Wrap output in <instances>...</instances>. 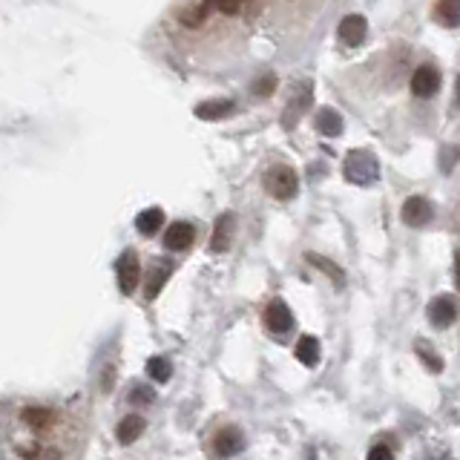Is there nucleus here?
Returning <instances> with one entry per match:
<instances>
[{
	"mask_svg": "<svg viewBox=\"0 0 460 460\" xmlns=\"http://www.w3.org/2000/svg\"><path fill=\"white\" fill-rule=\"evenodd\" d=\"M161 225H164V211H161V207H147V211H141L138 219H136V228H138L144 236L158 233Z\"/></svg>",
	"mask_w": 460,
	"mask_h": 460,
	"instance_id": "nucleus-14",
	"label": "nucleus"
},
{
	"mask_svg": "<svg viewBox=\"0 0 460 460\" xmlns=\"http://www.w3.org/2000/svg\"><path fill=\"white\" fill-rule=\"evenodd\" d=\"M141 432H144V420H141L138 414H130V417H124V420L118 423V429H115V435H118V440H121L124 446L136 443V440L141 437Z\"/></svg>",
	"mask_w": 460,
	"mask_h": 460,
	"instance_id": "nucleus-13",
	"label": "nucleus"
},
{
	"mask_svg": "<svg viewBox=\"0 0 460 460\" xmlns=\"http://www.w3.org/2000/svg\"><path fill=\"white\" fill-rule=\"evenodd\" d=\"M167 276H170V271H164V268H155V271L150 273V279H147V288H144V294H147V300H155V297H158V290L164 288V282H167Z\"/></svg>",
	"mask_w": 460,
	"mask_h": 460,
	"instance_id": "nucleus-22",
	"label": "nucleus"
},
{
	"mask_svg": "<svg viewBox=\"0 0 460 460\" xmlns=\"http://www.w3.org/2000/svg\"><path fill=\"white\" fill-rule=\"evenodd\" d=\"M440 90V72L435 66H420L411 75V93L417 98H432Z\"/></svg>",
	"mask_w": 460,
	"mask_h": 460,
	"instance_id": "nucleus-4",
	"label": "nucleus"
},
{
	"mask_svg": "<svg viewBox=\"0 0 460 460\" xmlns=\"http://www.w3.org/2000/svg\"><path fill=\"white\" fill-rule=\"evenodd\" d=\"M233 110H236L233 101H228V98H216V101H204V104H199V107H196V115H199L201 121H222V118H228Z\"/></svg>",
	"mask_w": 460,
	"mask_h": 460,
	"instance_id": "nucleus-12",
	"label": "nucleus"
},
{
	"mask_svg": "<svg viewBox=\"0 0 460 460\" xmlns=\"http://www.w3.org/2000/svg\"><path fill=\"white\" fill-rule=\"evenodd\" d=\"M368 460H394V452L386 443H374L368 452Z\"/></svg>",
	"mask_w": 460,
	"mask_h": 460,
	"instance_id": "nucleus-24",
	"label": "nucleus"
},
{
	"mask_svg": "<svg viewBox=\"0 0 460 460\" xmlns=\"http://www.w3.org/2000/svg\"><path fill=\"white\" fill-rule=\"evenodd\" d=\"M365 32H368V23L362 15H348L340 23V40L346 47H360L365 40Z\"/></svg>",
	"mask_w": 460,
	"mask_h": 460,
	"instance_id": "nucleus-9",
	"label": "nucleus"
},
{
	"mask_svg": "<svg viewBox=\"0 0 460 460\" xmlns=\"http://www.w3.org/2000/svg\"><path fill=\"white\" fill-rule=\"evenodd\" d=\"M193 236H196V230L190 222H173L164 233V247L167 250H187L193 244Z\"/></svg>",
	"mask_w": 460,
	"mask_h": 460,
	"instance_id": "nucleus-8",
	"label": "nucleus"
},
{
	"mask_svg": "<svg viewBox=\"0 0 460 460\" xmlns=\"http://www.w3.org/2000/svg\"><path fill=\"white\" fill-rule=\"evenodd\" d=\"M429 319H432V325H437V328H449V325L457 319L454 297H449V294L435 297L432 305H429Z\"/></svg>",
	"mask_w": 460,
	"mask_h": 460,
	"instance_id": "nucleus-7",
	"label": "nucleus"
},
{
	"mask_svg": "<svg viewBox=\"0 0 460 460\" xmlns=\"http://www.w3.org/2000/svg\"><path fill=\"white\" fill-rule=\"evenodd\" d=\"M346 176H348L351 182H357V184H368V182L377 179V161H374L368 153L357 150V153H351L348 161H346Z\"/></svg>",
	"mask_w": 460,
	"mask_h": 460,
	"instance_id": "nucleus-3",
	"label": "nucleus"
},
{
	"mask_svg": "<svg viewBox=\"0 0 460 460\" xmlns=\"http://www.w3.org/2000/svg\"><path fill=\"white\" fill-rule=\"evenodd\" d=\"M417 357H420V360L429 365V371H435V374H437V371H443V360L435 354V348H432L426 340L417 343Z\"/></svg>",
	"mask_w": 460,
	"mask_h": 460,
	"instance_id": "nucleus-21",
	"label": "nucleus"
},
{
	"mask_svg": "<svg viewBox=\"0 0 460 460\" xmlns=\"http://www.w3.org/2000/svg\"><path fill=\"white\" fill-rule=\"evenodd\" d=\"M216 6L225 12V15H236L242 9V0H216Z\"/></svg>",
	"mask_w": 460,
	"mask_h": 460,
	"instance_id": "nucleus-26",
	"label": "nucleus"
},
{
	"mask_svg": "<svg viewBox=\"0 0 460 460\" xmlns=\"http://www.w3.org/2000/svg\"><path fill=\"white\" fill-rule=\"evenodd\" d=\"M308 262H311L314 268H319L322 273H328L337 288H343V285H346V273H343V268H337V265H334L331 259H325V256H319V254H308Z\"/></svg>",
	"mask_w": 460,
	"mask_h": 460,
	"instance_id": "nucleus-17",
	"label": "nucleus"
},
{
	"mask_svg": "<svg viewBox=\"0 0 460 460\" xmlns=\"http://www.w3.org/2000/svg\"><path fill=\"white\" fill-rule=\"evenodd\" d=\"M265 187H268V193H271L273 199L288 201V199L297 196L300 179H297V173H294V167L276 164V167H271V173H268V179H265Z\"/></svg>",
	"mask_w": 460,
	"mask_h": 460,
	"instance_id": "nucleus-1",
	"label": "nucleus"
},
{
	"mask_svg": "<svg viewBox=\"0 0 460 460\" xmlns=\"http://www.w3.org/2000/svg\"><path fill=\"white\" fill-rule=\"evenodd\" d=\"M213 449H216L219 457H233V454H239L244 449V437L236 429H222L216 435V440H213Z\"/></svg>",
	"mask_w": 460,
	"mask_h": 460,
	"instance_id": "nucleus-11",
	"label": "nucleus"
},
{
	"mask_svg": "<svg viewBox=\"0 0 460 460\" xmlns=\"http://www.w3.org/2000/svg\"><path fill=\"white\" fill-rule=\"evenodd\" d=\"M297 360H300L302 365L314 368V365L319 362V340H317V337H311V334H305V337H300V343H297Z\"/></svg>",
	"mask_w": 460,
	"mask_h": 460,
	"instance_id": "nucleus-15",
	"label": "nucleus"
},
{
	"mask_svg": "<svg viewBox=\"0 0 460 460\" xmlns=\"http://www.w3.org/2000/svg\"><path fill=\"white\" fill-rule=\"evenodd\" d=\"M115 271H118V288H121V294H127V297L136 294V288L141 282V262L136 256V250H124L118 265H115Z\"/></svg>",
	"mask_w": 460,
	"mask_h": 460,
	"instance_id": "nucleus-2",
	"label": "nucleus"
},
{
	"mask_svg": "<svg viewBox=\"0 0 460 460\" xmlns=\"http://www.w3.org/2000/svg\"><path fill=\"white\" fill-rule=\"evenodd\" d=\"M432 216H435V211H432V204H429L426 199H420V196L406 199V204H403V222H406L408 228L429 225Z\"/></svg>",
	"mask_w": 460,
	"mask_h": 460,
	"instance_id": "nucleus-5",
	"label": "nucleus"
},
{
	"mask_svg": "<svg viewBox=\"0 0 460 460\" xmlns=\"http://www.w3.org/2000/svg\"><path fill=\"white\" fill-rule=\"evenodd\" d=\"M20 417H23V423L32 426V429H47V426L52 423V411L40 408V406H29V408H23Z\"/></svg>",
	"mask_w": 460,
	"mask_h": 460,
	"instance_id": "nucleus-18",
	"label": "nucleus"
},
{
	"mask_svg": "<svg viewBox=\"0 0 460 460\" xmlns=\"http://www.w3.org/2000/svg\"><path fill=\"white\" fill-rule=\"evenodd\" d=\"M147 374L155 383H167V380H170V374H173V368H170V362H167L164 357H150L147 360Z\"/></svg>",
	"mask_w": 460,
	"mask_h": 460,
	"instance_id": "nucleus-19",
	"label": "nucleus"
},
{
	"mask_svg": "<svg viewBox=\"0 0 460 460\" xmlns=\"http://www.w3.org/2000/svg\"><path fill=\"white\" fill-rule=\"evenodd\" d=\"M273 90H276V75H262V78L254 83V93L262 95V98L273 95Z\"/></svg>",
	"mask_w": 460,
	"mask_h": 460,
	"instance_id": "nucleus-23",
	"label": "nucleus"
},
{
	"mask_svg": "<svg viewBox=\"0 0 460 460\" xmlns=\"http://www.w3.org/2000/svg\"><path fill=\"white\" fill-rule=\"evenodd\" d=\"M317 127H319L322 136H340L343 133V118H340V112H334V110H319Z\"/></svg>",
	"mask_w": 460,
	"mask_h": 460,
	"instance_id": "nucleus-16",
	"label": "nucleus"
},
{
	"mask_svg": "<svg viewBox=\"0 0 460 460\" xmlns=\"http://www.w3.org/2000/svg\"><path fill=\"white\" fill-rule=\"evenodd\" d=\"M130 403H153V389H144V386L133 389L130 391Z\"/></svg>",
	"mask_w": 460,
	"mask_h": 460,
	"instance_id": "nucleus-25",
	"label": "nucleus"
},
{
	"mask_svg": "<svg viewBox=\"0 0 460 460\" xmlns=\"http://www.w3.org/2000/svg\"><path fill=\"white\" fill-rule=\"evenodd\" d=\"M233 228H236L233 216L230 213H222L219 222H216V228H213V236H211V250H213V254H225V250L230 247Z\"/></svg>",
	"mask_w": 460,
	"mask_h": 460,
	"instance_id": "nucleus-10",
	"label": "nucleus"
},
{
	"mask_svg": "<svg viewBox=\"0 0 460 460\" xmlns=\"http://www.w3.org/2000/svg\"><path fill=\"white\" fill-rule=\"evenodd\" d=\"M437 15H440L443 23L457 26L460 23V0H440V4H437Z\"/></svg>",
	"mask_w": 460,
	"mask_h": 460,
	"instance_id": "nucleus-20",
	"label": "nucleus"
},
{
	"mask_svg": "<svg viewBox=\"0 0 460 460\" xmlns=\"http://www.w3.org/2000/svg\"><path fill=\"white\" fill-rule=\"evenodd\" d=\"M37 460H64V454L58 452V449H40V454H37Z\"/></svg>",
	"mask_w": 460,
	"mask_h": 460,
	"instance_id": "nucleus-27",
	"label": "nucleus"
},
{
	"mask_svg": "<svg viewBox=\"0 0 460 460\" xmlns=\"http://www.w3.org/2000/svg\"><path fill=\"white\" fill-rule=\"evenodd\" d=\"M457 107H460V78H457Z\"/></svg>",
	"mask_w": 460,
	"mask_h": 460,
	"instance_id": "nucleus-28",
	"label": "nucleus"
},
{
	"mask_svg": "<svg viewBox=\"0 0 460 460\" xmlns=\"http://www.w3.org/2000/svg\"><path fill=\"white\" fill-rule=\"evenodd\" d=\"M265 325L273 334H288L290 328H294V314H290V308L282 300H276V302H271L265 308Z\"/></svg>",
	"mask_w": 460,
	"mask_h": 460,
	"instance_id": "nucleus-6",
	"label": "nucleus"
}]
</instances>
